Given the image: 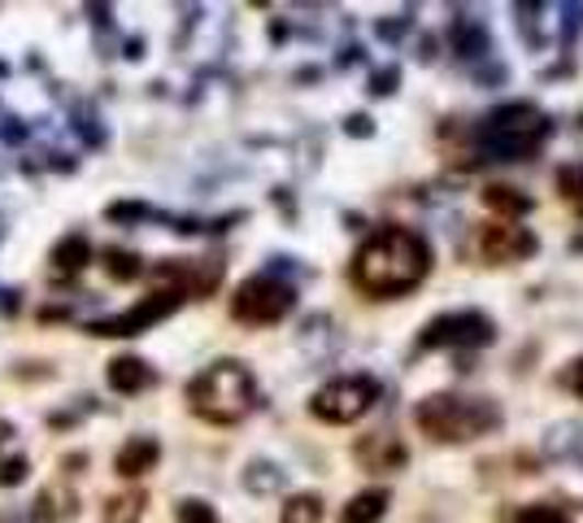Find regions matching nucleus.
Wrapping results in <instances>:
<instances>
[{"mask_svg":"<svg viewBox=\"0 0 583 523\" xmlns=\"http://www.w3.org/2000/svg\"><path fill=\"white\" fill-rule=\"evenodd\" d=\"M349 275L352 283L374 301L405 297L431 275V245L410 227H379L352 254Z\"/></svg>","mask_w":583,"mask_h":523,"instance_id":"obj_1","label":"nucleus"},{"mask_svg":"<svg viewBox=\"0 0 583 523\" xmlns=\"http://www.w3.org/2000/svg\"><path fill=\"white\" fill-rule=\"evenodd\" d=\"M414 423L436 445H467L501 427V410L483 397H458V392H431L414 405Z\"/></svg>","mask_w":583,"mask_h":523,"instance_id":"obj_2","label":"nucleus"},{"mask_svg":"<svg viewBox=\"0 0 583 523\" xmlns=\"http://www.w3.org/2000/svg\"><path fill=\"white\" fill-rule=\"evenodd\" d=\"M257 401V385L248 376L244 363L223 358V363H210L192 385H188V405L197 419L205 423H218V427H232L239 423Z\"/></svg>","mask_w":583,"mask_h":523,"instance_id":"obj_3","label":"nucleus"},{"mask_svg":"<svg viewBox=\"0 0 583 523\" xmlns=\"http://www.w3.org/2000/svg\"><path fill=\"white\" fill-rule=\"evenodd\" d=\"M545 135H549L545 114H540L536 105H523V101H518V105H505V110H492V114L483 119V127H479L483 148H487L492 157H505V162L527 157L531 148L545 144Z\"/></svg>","mask_w":583,"mask_h":523,"instance_id":"obj_4","label":"nucleus"},{"mask_svg":"<svg viewBox=\"0 0 583 523\" xmlns=\"http://www.w3.org/2000/svg\"><path fill=\"white\" fill-rule=\"evenodd\" d=\"M292 305H296L292 283H283V279H274V275H253V279H244L232 297V314L239 323H248V327H270V323L288 319Z\"/></svg>","mask_w":583,"mask_h":523,"instance_id":"obj_5","label":"nucleus"},{"mask_svg":"<svg viewBox=\"0 0 583 523\" xmlns=\"http://www.w3.org/2000/svg\"><path fill=\"white\" fill-rule=\"evenodd\" d=\"M374 397H379V385L370 376H345V380H332V385H323V389L314 392L310 414L318 423L345 427V423H357L374 405Z\"/></svg>","mask_w":583,"mask_h":523,"instance_id":"obj_6","label":"nucleus"},{"mask_svg":"<svg viewBox=\"0 0 583 523\" xmlns=\"http://www.w3.org/2000/svg\"><path fill=\"white\" fill-rule=\"evenodd\" d=\"M496 336V323L479 310H453V314H440L423 327L418 336V349H483L492 345Z\"/></svg>","mask_w":583,"mask_h":523,"instance_id":"obj_7","label":"nucleus"},{"mask_svg":"<svg viewBox=\"0 0 583 523\" xmlns=\"http://www.w3.org/2000/svg\"><path fill=\"white\" fill-rule=\"evenodd\" d=\"M183 301H188V297H183V288L166 283V288L148 292L144 301H135L131 310H122V314H114V319H101V323H92L88 332H92V336H139V332H148L153 323L170 319V314H175Z\"/></svg>","mask_w":583,"mask_h":523,"instance_id":"obj_8","label":"nucleus"},{"mask_svg":"<svg viewBox=\"0 0 583 523\" xmlns=\"http://www.w3.org/2000/svg\"><path fill=\"white\" fill-rule=\"evenodd\" d=\"M536 249H540V241L518 223H483L479 227V254L492 266H514V262L531 258Z\"/></svg>","mask_w":583,"mask_h":523,"instance_id":"obj_9","label":"nucleus"},{"mask_svg":"<svg viewBox=\"0 0 583 523\" xmlns=\"http://www.w3.org/2000/svg\"><path fill=\"white\" fill-rule=\"evenodd\" d=\"M352 454H357V463H361L366 471H374V476H392V471H401V467L410 463L405 441L392 436V432H370V436H361V441L352 445Z\"/></svg>","mask_w":583,"mask_h":523,"instance_id":"obj_10","label":"nucleus"},{"mask_svg":"<svg viewBox=\"0 0 583 523\" xmlns=\"http://www.w3.org/2000/svg\"><path fill=\"white\" fill-rule=\"evenodd\" d=\"M157 458H161L157 436H131V441L117 449L114 471L122 476V480H139V476H148V471L157 467Z\"/></svg>","mask_w":583,"mask_h":523,"instance_id":"obj_11","label":"nucleus"},{"mask_svg":"<svg viewBox=\"0 0 583 523\" xmlns=\"http://www.w3.org/2000/svg\"><path fill=\"white\" fill-rule=\"evenodd\" d=\"M105 385L122 397H131V392H144L153 385V367L144 363V358H135V354H117L114 363L105 367Z\"/></svg>","mask_w":583,"mask_h":523,"instance_id":"obj_12","label":"nucleus"},{"mask_svg":"<svg viewBox=\"0 0 583 523\" xmlns=\"http://www.w3.org/2000/svg\"><path fill=\"white\" fill-rule=\"evenodd\" d=\"M88 262H92V245H88L83 232H75V236L57 241V249L48 254V270H53V279H75Z\"/></svg>","mask_w":583,"mask_h":523,"instance_id":"obj_13","label":"nucleus"},{"mask_svg":"<svg viewBox=\"0 0 583 523\" xmlns=\"http://www.w3.org/2000/svg\"><path fill=\"white\" fill-rule=\"evenodd\" d=\"M483 205H487L492 214H501V223H514V219H527L536 201H531L527 192L509 188V183H487V188H483Z\"/></svg>","mask_w":583,"mask_h":523,"instance_id":"obj_14","label":"nucleus"},{"mask_svg":"<svg viewBox=\"0 0 583 523\" xmlns=\"http://www.w3.org/2000/svg\"><path fill=\"white\" fill-rule=\"evenodd\" d=\"M388 502L392 493L388 489H366V493H352L340 511V523H379L388 515Z\"/></svg>","mask_w":583,"mask_h":523,"instance_id":"obj_15","label":"nucleus"},{"mask_svg":"<svg viewBox=\"0 0 583 523\" xmlns=\"http://www.w3.org/2000/svg\"><path fill=\"white\" fill-rule=\"evenodd\" d=\"M66 515H75V493H66V489H44V493L35 498V511H31V520L35 523H57V520H66Z\"/></svg>","mask_w":583,"mask_h":523,"instance_id":"obj_16","label":"nucleus"},{"mask_svg":"<svg viewBox=\"0 0 583 523\" xmlns=\"http://www.w3.org/2000/svg\"><path fill=\"white\" fill-rule=\"evenodd\" d=\"M279 523H323V498L318 493H292L279 511Z\"/></svg>","mask_w":583,"mask_h":523,"instance_id":"obj_17","label":"nucleus"},{"mask_svg":"<svg viewBox=\"0 0 583 523\" xmlns=\"http://www.w3.org/2000/svg\"><path fill=\"white\" fill-rule=\"evenodd\" d=\"M144 507H148V498H144V493H117V498L105 502L101 523H139L144 520Z\"/></svg>","mask_w":583,"mask_h":523,"instance_id":"obj_18","label":"nucleus"},{"mask_svg":"<svg viewBox=\"0 0 583 523\" xmlns=\"http://www.w3.org/2000/svg\"><path fill=\"white\" fill-rule=\"evenodd\" d=\"M101 266H105V275H110L114 283H131V279L144 275V262H139V254H131V249H105V254H101Z\"/></svg>","mask_w":583,"mask_h":523,"instance_id":"obj_19","label":"nucleus"},{"mask_svg":"<svg viewBox=\"0 0 583 523\" xmlns=\"http://www.w3.org/2000/svg\"><path fill=\"white\" fill-rule=\"evenodd\" d=\"M509 523H571V520H567V511H562V507H545V502H536V507L514 511V520Z\"/></svg>","mask_w":583,"mask_h":523,"instance_id":"obj_20","label":"nucleus"},{"mask_svg":"<svg viewBox=\"0 0 583 523\" xmlns=\"http://www.w3.org/2000/svg\"><path fill=\"white\" fill-rule=\"evenodd\" d=\"M179 523H218V511L210 507V502H201V498H188V502H179Z\"/></svg>","mask_w":583,"mask_h":523,"instance_id":"obj_21","label":"nucleus"},{"mask_svg":"<svg viewBox=\"0 0 583 523\" xmlns=\"http://www.w3.org/2000/svg\"><path fill=\"white\" fill-rule=\"evenodd\" d=\"M558 188H562V197L575 205V201H583V166H562L558 170Z\"/></svg>","mask_w":583,"mask_h":523,"instance_id":"obj_22","label":"nucleus"},{"mask_svg":"<svg viewBox=\"0 0 583 523\" xmlns=\"http://www.w3.org/2000/svg\"><path fill=\"white\" fill-rule=\"evenodd\" d=\"M26 471H31V467H26V458H4V463H0V485H4V489H13V485H22V480H26Z\"/></svg>","mask_w":583,"mask_h":523,"instance_id":"obj_23","label":"nucleus"},{"mask_svg":"<svg viewBox=\"0 0 583 523\" xmlns=\"http://www.w3.org/2000/svg\"><path fill=\"white\" fill-rule=\"evenodd\" d=\"M392 84H401V70H383V75H374V88H370V92L388 97V92H392Z\"/></svg>","mask_w":583,"mask_h":523,"instance_id":"obj_24","label":"nucleus"},{"mask_svg":"<svg viewBox=\"0 0 583 523\" xmlns=\"http://www.w3.org/2000/svg\"><path fill=\"white\" fill-rule=\"evenodd\" d=\"M567 389L575 392V397H583V358L580 363H571V371H567Z\"/></svg>","mask_w":583,"mask_h":523,"instance_id":"obj_25","label":"nucleus"},{"mask_svg":"<svg viewBox=\"0 0 583 523\" xmlns=\"http://www.w3.org/2000/svg\"><path fill=\"white\" fill-rule=\"evenodd\" d=\"M345 131H349V135H370V119H366V114H352L349 123H345Z\"/></svg>","mask_w":583,"mask_h":523,"instance_id":"obj_26","label":"nucleus"},{"mask_svg":"<svg viewBox=\"0 0 583 523\" xmlns=\"http://www.w3.org/2000/svg\"><path fill=\"white\" fill-rule=\"evenodd\" d=\"M110 219H144V205H114Z\"/></svg>","mask_w":583,"mask_h":523,"instance_id":"obj_27","label":"nucleus"},{"mask_svg":"<svg viewBox=\"0 0 583 523\" xmlns=\"http://www.w3.org/2000/svg\"><path fill=\"white\" fill-rule=\"evenodd\" d=\"M575 214H580V219H583V201H575Z\"/></svg>","mask_w":583,"mask_h":523,"instance_id":"obj_28","label":"nucleus"}]
</instances>
